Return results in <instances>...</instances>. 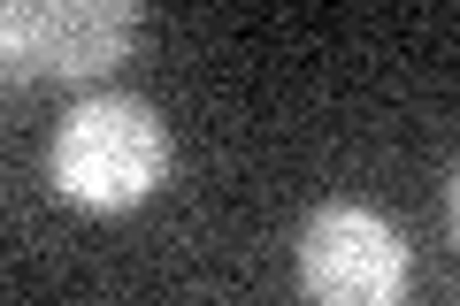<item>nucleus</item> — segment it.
Segmentation results:
<instances>
[{"label":"nucleus","mask_w":460,"mask_h":306,"mask_svg":"<svg viewBox=\"0 0 460 306\" xmlns=\"http://www.w3.org/2000/svg\"><path fill=\"white\" fill-rule=\"evenodd\" d=\"M169 177V123L138 92H93L54 123L47 184L84 214H131Z\"/></svg>","instance_id":"f257e3e1"},{"label":"nucleus","mask_w":460,"mask_h":306,"mask_svg":"<svg viewBox=\"0 0 460 306\" xmlns=\"http://www.w3.org/2000/svg\"><path fill=\"white\" fill-rule=\"evenodd\" d=\"M407 284H414V253L384 207L323 199L299 223V291L314 306H399Z\"/></svg>","instance_id":"f03ea898"},{"label":"nucleus","mask_w":460,"mask_h":306,"mask_svg":"<svg viewBox=\"0 0 460 306\" xmlns=\"http://www.w3.org/2000/svg\"><path fill=\"white\" fill-rule=\"evenodd\" d=\"M138 39V0H8L0 8V62L8 84L31 77H108Z\"/></svg>","instance_id":"7ed1b4c3"},{"label":"nucleus","mask_w":460,"mask_h":306,"mask_svg":"<svg viewBox=\"0 0 460 306\" xmlns=\"http://www.w3.org/2000/svg\"><path fill=\"white\" fill-rule=\"evenodd\" d=\"M445 207H453V238H460V169H453V184H445Z\"/></svg>","instance_id":"20e7f679"}]
</instances>
